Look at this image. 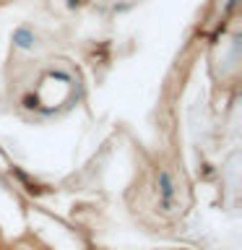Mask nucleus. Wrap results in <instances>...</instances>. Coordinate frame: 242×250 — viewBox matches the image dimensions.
Listing matches in <instances>:
<instances>
[{
    "label": "nucleus",
    "mask_w": 242,
    "mask_h": 250,
    "mask_svg": "<svg viewBox=\"0 0 242 250\" xmlns=\"http://www.w3.org/2000/svg\"><path fill=\"white\" fill-rule=\"evenodd\" d=\"M156 193H159V208L161 211H175L177 208V185L172 180L169 169L156 172Z\"/></svg>",
    "instance_id": "f257e3e1"
},
{
    "label": "nucleus",
    "mask_w": 242,
    "mask_h": 250,
    "mask_svg": "<svg viewBox=\"0 0 242 250\" xmlns=\"http://www.w3.org/2000/svg\"><path fill=\"white\" fill-rule=\"evenodd\" d=\"M13 42H16V47H21V50H29V47L34 44V34H31L29 29H16Z\"/></svg>",
    "instance_id": "f03ea898"
},
{
    "label": "nucleus",
    "mask_w": 242,
    "mask_h": 250,
    "mask_svg": "<svg viewBox=\"0 0 242 250\" xmlns=\"http://www.w3.org/2000/svg\"><path fill=\"white\" fill-rule=\"evenodd\" d=\"M13 175H16V177H19V180H21V183H23V185H26V190H29V193H42V188H39V185H34V183H29V177H26V175H23V172H21V169H16V167H13Z\"/></svg>",
    "instance_id": "7ed1b4c3"
},
{
    "label": "nucleus",
    "mask_w": 242,
    "mask_h": 250,
    "mask_svg": "<svg viewBox=\"0 0 242 250\" xmlns=\"http://www.w3.org/2000/svg\"><path fill=\"white\" fill-rule=\"evenodd\" d=\"M78 3H81V0H68V5H70V8H76Z\"/></svg>",
    "instance_id": "20e7f679"
}]
</instances>
